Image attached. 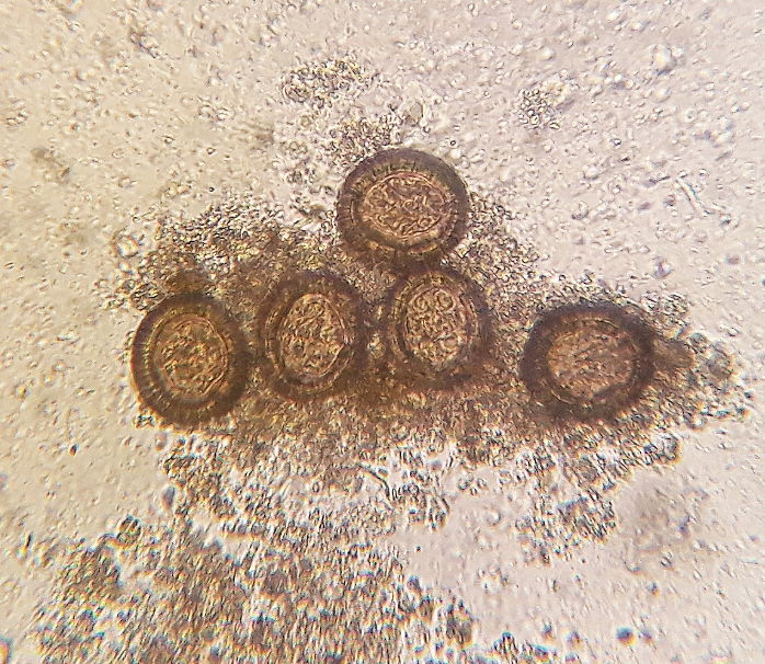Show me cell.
Returning a JSON list of instances; mask_svg holds the SVG:
<instances>
[{
	"mask_svg": "<svg viewBox=\"0 0 765 664\" xmlns=\"http://www.w3.org/2000/svg\"><path fill=\"white\" fill-rule=\"evenodd\" d=\"M382 327L389 360L413 388H460L490 358L491 320L481 291L437 264L403 273L388 296Z\"/></svg>",
	"mask_w": 765,
	"mask_h": 664,
	"instance_id": "5",
	"label": "cell"
},
{
	"mask_svg": "<svg viewBox=\"0 0 765 664\" xmlns=\"http://www.w3.org/2000/svg\"><path fill=\"white\" fill-rule=\"evenodd\" d=\"M258 355L281 396L311 400L340 393L361 376L368 325L359 295L327 272L279 281L258 312Z\"/></svg>",
	"mask_w": 765,
	"mask_h": 664,
	"instance_id": "4",
	"label": "cell"
},
{
	"mask_svg": "<svg viewBox=\"0 0 765 664\" xmlns=\"http://www.w3.org/2000/svg\"><path fill=\"white\" fill-rule=\"evenodd\" d=\"M468 198L458 175L427 153L382 151L347 178L338 221L359 260L402 273L436 264L461 239Z\"/></svg>",
	"mask_w": 765,
	"mask_h": 664,
	"instance_id": "2",
	"label": "cell"
},
{
	"mask_svg": "<svg viewBox=\"0 0 765 664\" xmlns=\"http://www.w3.org/2000/svg\"><path fill=\"white\" fill-rule=\"evenodd\" d=\"M644 314L610 295L544 314L521 363L527 393L548 412L575 415L684 393L687 354Z\"/></svg>",
	"mask_w": 765,
	"mask_h": 664,
	"instance_id": "1",
	"label": "cell"
},
{
	"mask_svg": "<svg viewBox=\"0 0 765 664\" xmlns=\"http://www.w3.org/2000/svg\"><path fill=\"white\" fill-rule=\"evenodd\" d=\"M251 353L230 310L202 293L164 297L132 347L140 400L164 420L193 424L229 411L248 383Z\"/></svg>",
	"mask_w": 765,
	"mask_h": 664,
	"instance_id": "3",
	"label": "cell"
}]
</instances>
